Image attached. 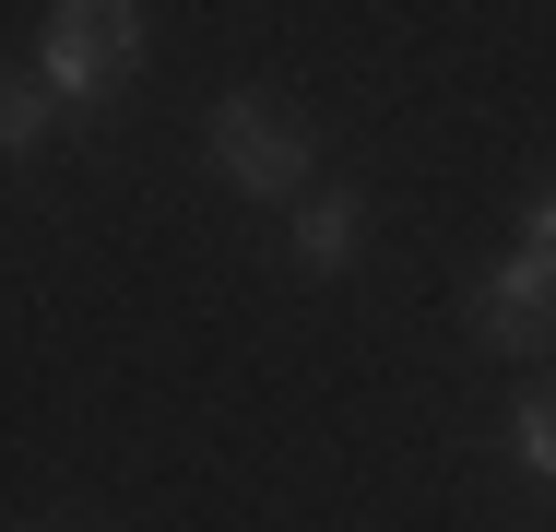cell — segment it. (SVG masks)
Here are the masks:
<instances>
[{"label": "cell", "mask_w": 556, "mask_h": 532, "mask_svg": "<svg viewBox=\"0 0 556 532\" xmlns=\"http://www.w3.org/2000/svg\"><path fill=\"white\" fill-rule=\"evenodd\" d=\"M202 142H214L225 190H249V202H285V190H308V130H296L273 96H225Z\"/></svg>", "instance_id": "obj_2"}, {"label": "cell", "mask_w": 556, "mask_h": 532, "mask_svg": "<svg viewBox=\"0 0 556 532\" xmlns=\"http://www.w3.org/2000/svg\"><path fill=\"white\" fill-rule=\"evenodd\" d=\"M48 118H60L48 84H0V154H36V142H48Z\"/></svg>", "instance_id": "obj_5"}, {"label": "cell", "mask_w": 556, "mask_h": 532, "mask_svg": "<svg viewBox=\"0 0 556 532\" xmlns=\"http://www.w3.org/2000/svg\"><path fill=\"white\" fill-rule=\"evenodd\" d=\"M521 249H545V261H556V190H533V202H521Z\"/></svg>", "instance_id": "obj_7"}, {"label": "cell", "mask_w": 556, "mask_h": 532, "mask_svg": "<svg viewBox=\"0 0 556 532\" xmlns=\"http://www.w3.org/2000/svg\"><path fill=\"white\" fill-rule=\"evenodd\" d=\"M509 449H521V473H533V485H556V391H533V403L509 415Z\"/></svg>", "instance_id": "obj_6"}, {"label": "cell", "mask_w": 556, "mask_h": 532, "mask_svg": "<svg viewBox=\"0 0 556 532\" xmlns=\"http://www.w3.org/2000/svg\"><path fill=\"white\" fill-rule=\"evenodd\" d=\"M130 72H142V12L130 0H60L48 12V36H36V84L60 106H84V118H108L130 96Z\"/></svg>", "instance_id": "obj_1"}, {"label": "cell", "mask_w": 556, "mask_h": 532, "mask_svg": "<svg viewBox=\"0 0 556 532\" xmlns=\"http://www.w3.org/2000/svg\"><path fill=\"white\" fill-rule=\"evenodd\" d=\"M355 237H367V202H355V190H320V202L296 213V273H343Z\"/></svg>", "instance_id": "obj_4"}, {"label": "cell", "mask_w": 556, "mask_h": 532, "mask_svg": "<svg viewBox=\"0 0 556 532\" xmlns=\"http://www.w3.org/2000/svg\"><path fill=\"white\" fill-rule=\"evenodd\" d=\"M556 331V261L545 249H509L485 284H473V343H497V355H533Z\"/></svg>", "instance_id": "obj_3"}]
</instances>
